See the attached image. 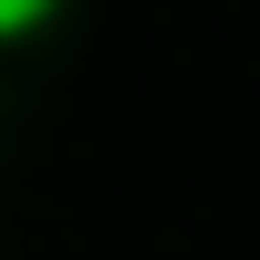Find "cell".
Masks as SVG:
<instances>
[{"label":"cell","mask_w":260,"mask_h":260,"mask_svg":"<svg viewBox=\"0 0 260 260\" xmlns=\"http://www.w3.org/2000/svg\"><path fill=\"white\" fill-rule=\"evenodd\" d=\"M52 21H62V0H0V42H31Z\"/></svg>","instance_id":"cell-1"}]
</instances>
